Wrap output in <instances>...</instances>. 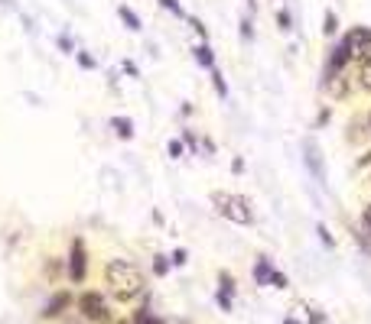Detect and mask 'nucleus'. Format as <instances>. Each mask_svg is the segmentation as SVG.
Returning <instances> with one entry per match:
<instances>
[{"label":"nucleus","instance_id":"f257e3e1","mask_svg":"<svg viewBox=\"0 0 371 324\" xmlns=\"http://www.w3.org/2000/svg\"><path fill=\"white\" fill-rule=\"evenodd\" d=\"M105 282L117 302H131L143 292V272L131 259H111L105 266Z\"/></svg>","mask_w":371,"mask_h":324},{"label":"nucleus","instance_id":"f03ea898","mask_svg":"<svg viewBox=\"0 0 371 324\" xmlns=\"http://www.w3.org/2000/svg\"><path fill=\"white\" fill-rule=\"evenodd\" d=\"M212 204L221 217H228L231 224H251L254 221V211H251V201L245 194L235 192H212Z\"/></svg>","mask_w":371,"mask_h":324},{"label":"nucleus","instance_id":"7ed1b4c3","mask_svg":"<svg viewBox=\"0 0 371 324\" xmlns=\"http://www.w3.org/2000/svg\"><path fill=\"white\" fill-rule=\"evenodd\" d=\"M75 305H78V311H82L85 321H92V324H108L111 321V308H108V302H105L101 292H82Z\"/></svg>","mask_w":371,"mask_h":324},{"label":"nucleus","instance_id":"20e7f679","mask_svg":"<svg viewBox=\"0 0 371 324\" xmlns=\"http://www.w3.org/2000/svg\"><path fill=\"white\" fill-rule=\"evenodd\" d=\"M339 46L345 49V56L355 59V56H365L371 49V26H352L349 33H345V39L339 43Z\"/></svg>","mask_w":371,"mask_h":324},{"label":"nucleus","instance_id":"39448f33","mask_svg":"<svg viewBox=\"0 0 371 324\" xmlns=\"http://www.w3.org/2000/svg\"><path fill=\"white\" fill-rule=\"evenodd\" d=\"M85 276H88V250H85V240L75 237L72 250H68V279L72 282H85Z\"/></svg>","mask_w":371,"mask_h":324},{"label":"nucleus","instance_id":"423d86ee","mask_svg":"<svg viewBox=\"0 0 371 324\" xmlns=\"http://www.w3.org/2000/svg\"><path fill=\"white\" fill-rule=\"evenodd\" d=\"M68 305H72V292H68V288H59L56 295L46 302V308H43V318H59Z\"/></svg>","mask_w":371,"mask_h":324},{"label":"nucleus","instance_id":"0eeeda50","mask_svg":"<svg viewBox=\"0 0 371 324\" xmlns=\"http://www.w3.org/2000/svg\"><path fill=\"white\" fill-rule=\"evenodd\" d=\"M303 149H306V166L313 169L316 178H323V166H319V149H316V143H313V139H306Z\"/></svg>","mask_w":371,"mask_h":324},{"label":"nucleus","instance_id":"6e6552de","mask_svg":"<svg viewBox=\"0 0 371 324\" xmlns=\"http://www.w3.org/2000/svg\"><path fill=\"white\" fill-rule=\"evenodd\" d=\"M270 276H274V266H270V259H257L254 282H257V286H270Z\"/></svg>","mask_w":371,"mask_h":324},{"label":"nucleus","instance_id":"1a4fd4ad","mask_svg":"<svg viewBox=\"0 0 371 324\" xmlns=\"http://www.w3.org/2000/svg\"><path fill=\"white\" fill-rule=\"evenodd\" d=\"M196 62H199L202 68H215V56H212L209 43H202V46H196Z\"/></svg>","mask_w":371,"mask_h":324},{"label":"nucleus","instance_id":"9d476101","mask_svg":"<svg viewBox=\"0 0 371 324\" xmlns=\"http://www.w3.org/2000/svg\"><path fill=\"white\" fill-rule=\"evenodd\" d=\"M111 127L117 130V137H121V139H131V137H133V123H131V117H115V121H111Z\"/></svg>","mask_w":371,"mask_h":324},{"label":"nucleus","instance_id":"9b49d317","mask_svg":"<svg viewBox=\"0 0 371 324\" xmlns=\"http://www.w3.org/2000/svg\"><path fill=\"white\" fill-rule=\"evenodd\" d=\"M117 17H121L124 23H127V29H133V33L140 29V20H137V13H133L131 7H124V3H121V7H117Z\"/></svg>","mask_w":371,"mask_h":324},{"label":"nucleus","instance_id":"f8f14e48","mask_svg":"<svg viewBox=\"0 0 371 324\" xmlns=\"http://www.w3.org/2000/svg\"><path fill=\"white\" fill-rule=\"evenodd\" d=\"M131 324H166L163 318H157L153 311H147V308H140V311H133V321Z\"/></svg>","mask_w":371,"mask_h":324},{"label":"nucleus","instance_id":"ddd939ff","mask_svg":"<svg viewBox=\"0 0 371 324\" xmlns=\"http://www.w3.org/2000/svg\"><path fill=\"white\" fill-rule=\"evenodd\" d=\"M358 82H362L365 91H371V56L362 59V68H358Z\"/></svg>","mask_w":371,"mask_h":324},{"label":"nucleus","instance_id":"4468645a","mask_svg":"<svg viewBox=\"0 0 371 324\" xmlns=\"http://www.w3.org/2000/svg\"><path fill=\"white\" fill-rule=\"evenodd\" d=\"M166 272H170V256H163V253H157V256H153V276H166Z\"/></svg>","mask_w":371,"mask_h":324},{"label":"nucleus","instance_id":"2eb2a0df","mask_svg":"<svg viewBox=\"0 0 371 324\" xmlns=\"http://www.w3.org/2000/svg\"><path fill=\"white\" fill-rule=\"evenodd\" d=\"M219 292L221 295H228L231 298V292H235V279H231V272H219Z\"/></svg>","mask_w":371,"mask_h":324},{"label":"nucleus","instance_id":"dca6fc26","mask_svg":"<svg viewBox=\"0 0 371 324\" xmlns=\"http://www.w3.org/2000/svg\"><path fill=\"white\" fill-rule=\"evenodd\" d=\"M212 84H215V91H219L221 98L228 94V84H225V78H221V72H219V68H212Z\"/></svg>","mask_w":371,"mask_h":324},{"label":"nucleus","instance_id":"f3484780","mask_svg":"<svg viewBox=\"0 0 371 324\" xmlns=\"http://www.w3.org/2000/svg\"><path fill=\"white\" fill-rule=\"evenodd\" d=\"M323 33H326V36H333V33H335V13H333V10H326V17H323Z\"/></svg>","mask_w":371,"mask_h":324},{"label":"nucleus","instance_id":"a211bd4d","mask_svg":"<svg viewBox=\"0 0 371 324\" xmlns=\"http://www.w3.org/2000/svg\"><path fill=\"white\" fill-rule=\"evenodd\" d=\"M160 7H163V10H170V13H176V17H182L180 0H160Z\"/></svg>","mask_w":371,"mask_h":324},{"label":"nucleus","instance_id":"6ab92c4d","mask_svg":"<svg viewBox=\"0 0 371 324\" xmlns=\"http://www.w3.org/2000/svg\"><path fill=\"white\" fill-rule=\"evenodd\" d=\"M166 149H170L173 159H180L182 156V139H170V146H166Z\"/></svg>","mask_w":371,"mask_h":324},{"label":"nucleus","instance_id":"aec40b11","mask_svg":"<svg viewBox=\"0 0 371 324\" xmlns=\"http://www.w3.org/2000/svg\"><path fill=\"white\" fill-rule=\"evenodd\" d=\"M270 286H274V288H286V276L274 269V276H270Z\"/></svg>","mask_w":371,"mask_h":324},{"label":"nucleus","instance_id":"412c9836","mask_svg":"<svg viewBox=\"0 0 371 324\" xmlns=\"http://www.w3.org/2000/svg\"><path fill=\"white\" fill-rule=\"evenodd\" d=\"M277 23H280V29H290V10H280V13H277Z\"/></svg>","mask_w":371,"mask_h":324},{"label":"nucleus","instance_id":"4be33fe9","mask_svg":"<svg viewBox=\"0 0 371 324\" xmlns=\"http://www.w3.org/2000/svg\"><path fill=\"white\" fill-rule=\"evenodd\" d=\"M173 266H186V250H173Z\"/></svg>","mask_w":371,"mask_h":324},{"label":"nucleus","instance_id":"5701e85b","mask_svg":"<svg viewBox=\"0 0 371 324\" xmlns=\"http://www.w3.org/2000/svg\"><path fill=\"white\" fill-rule=\"evenodd\" d=\"M78 65H82V68H92V65H95V59L88 56V52H78Z\"/></svg>","mask_w":371,"mask_h":324},{"label":"nucleus","instance_id":"b1692460","mask_svg":"<svg viewBox=\"0 0 371 324\" xmlns=\"http://www.w3.org/2000/svg\"><path fill=\"white\" fill-rule=\"evenodd\" d=\"M329 117H333V111H329V107H326V111H319V117H316V123H319V127H323V123H329Z\"/></svg>","mask_w":371,"mask_h":324},{"label":"nucleus","instance_id":"393cba45","mask_svg":"<svg viewBox=\"0 0 371 324\" xmlns=\"http://www.w3.org/2000/svg\"><path fill=\"white\" fill-rule=\"evenodd\" d=\"M319 237H323V243H326V247H333V237H329V231H326V227H323V224H319Z\"/></svg>","mask_w":371,"mask_h":324},{"label":"nucleus","instance_id":"a878e982","mask_svg":"<svg viewBox=\"0 0 371 324\" xmlns=\"http://www.w3.org/2000/svg\"><path fill=\"white\" fill-rule=\"evenodd\" d=\"M59 46H62V52H72V39H68V36H59Z\"/></svg>","mask_w":371,"mask_h":324},{"label":"nucleus","instance_id":"bb28decb","mask_svg":"<svg viewBox=\"0 0 371 324\" xmlns=\"http://www.w3.org/2000/svg\"><path fill=\"white\" fill-rule=\"evenodd\" d=\"M182 143H186V146H192V149H196V137H192L189 130H186V133H182Z\"/></svg>","mask_w":371,"mask_h":324},{"label":"nucleus","instance_id":"cd10ccee","mask_svg":"<svg viewBox=\"0 0 371 324\" xmlns=\"http://www.w3.org/2000/svg\"><path fill=\"white\" fill-rule=\"evenodd\" d=\"M231 172H235V176H241V172H245V162H241V159H235V162H231Z\"/></svg>","mask_w":371,"mask_h":324},{"label":"nucleus","instance_id":"c85d7f7f","mask_svg":"<svg viewBox=\"0 0 371 324\" xmlns=\"http://www.w3.org/2000/svg\"><path fill=\"white\" fill-rule=\"evenodd\" d=\"M362 221H365V227H368V231H371V204H368V208H365V214H362Z\"/></svg>","mask_w":371,"mask_h":324},{"label":"nucleus","instance_id":"c756f323","mask_svg":"<svg viewBox=\"0 0 371 324\" xmlns=\"http://www.w3.org/2000/svg\"><path fill=\"white\" fill-rule=\"evenodd\" d=\"M241 33H245V36H247V39L254 36V29H251V23H247V20H245V23H241Z\"/></svg>","mask_w":371,"mask_h":324},{"label":"nucleus","instance_id":"7c9ffc66","mask_svg":"<svg viewBox=\"0 0 371 324\" xmlns=\"http://www.w3.org/2000/svg\"><path fill=\"white\" fill-rule=\"evenodd\" d=\"M313 315V324H326V318H323V311H310Z\"/></svg>","mask_w":371,"mask_h":324},{"label":"nucleus","instance_id":"2f4dec72","mask_svg":"<svg viewBox=\"0 0 371 324\" xmlns=\"http://www.w3.org/2000/svg\"><path fill=\"white\" fill-rule=\"evenodd\" d=\"M368 162H371V149H368V153H365L362 159H358V169H362V166H368Z\"/></svg>","mask_w":371,"mask_h":324},{"label":"nucleus","instance_id":"473e14b6","mask_svg":"<svg viewBox=\"0 0 371 324\" xmlns=\"http://www.w3.org/2000/svg\"><path fill=\"white\" fill-rule=\"evenodd\" d=\"M284 324H303V321H296V318H286V321Z\"/></svg>","mask_w":371,"mask_h":324},{"label":"nucleus","instance_id":"72a5a7b5","mask_svg":"<svg viewBox=\"0 0 371 324\" xmlns=\"http://www.w3.org/2000/svg\"><path fill=\"white\" fill-rule=\"evenodd\" d=\"M117 324H131V321H117Z\"/></svg>","mask_w":371,"mask_h":324}]
</instances>
